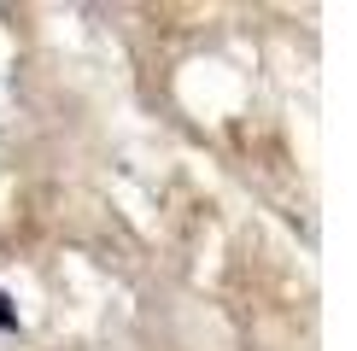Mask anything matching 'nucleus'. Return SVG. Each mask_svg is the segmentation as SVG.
Here are the masks:
<instances>
[{
	"label": "nucleus",
	"instance_id": "obj_1",
	"mask_svg": "<svg viewBox=\"0 0 357 351\" xmlns=\"http://www.w3.org/2000/svg\"><path fill=\"white\" fill-rule=\"evenodd\" d=\"M0 328H18V316H12V304H6V292H0Z\"/></svg>",
	"mask_w": 357,
	"mask_h": 351
}]
</instances>
